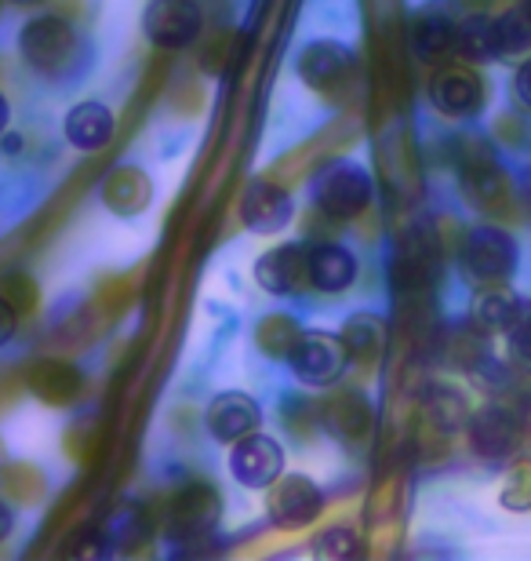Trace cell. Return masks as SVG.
<instances>
[{"label": "cell", "mask_w": 531, "mask_h": 561, "mask_svg": "<svg viewBox=\"0 0 531 561\" xmlns=\"http://www.w3.org/2000/svg\"><path fill=\"white\" fill-rule=\"evenodd\" d=\"M19 55L37 77L62 84L88 70L92 48H88V41L77 33L70 19L59 15V11H44V15H33L22 22Z\"/></svg>", "instance_id": "cell-1"}, {"label": "cell", "mask_w": 531, "mask_h": 561, "mask_svg": "<svg viewBox=\"0 0 531 561\" xmlns=\"http://www.w3.org/2000/svg\"><path fill=\"white\" fill-rule=\"evenodd\" d=\"M459 266L473 285H499V280H510L521 266V244L499 222H481V227L462 233Z\"/></svg>", "instance_id": "cell-2"}, {"label": "cell", "mask_w": 531, "mask_h": 561, "mask_svg": "<svg viewBox=\"0 0 531 561\" xmlns=\"http://www.w3.org/2000/svg\"><path fill=\"white\" fill-rule=\"evenodd\" d=\"M371 201H376V179L357 161L327 164L313 183V208L332 216L335 222L365 216Z\"/></svg>", "instance_id": "cell-3"}, {"label": "cell", "mask_w": 531, "mask_h": 561, "mask_svg": "<svg viewBox=\"0 0 531 561\" xmlns=\"http://www.w3.org/2000/svg\"><path fill=\"white\" fill-rule=\"evenodd\" d=\"M285 362L291 376H296V383L310 390H327L346 376L349 351L338 332H302Z\"/></svg>", "instance_id": "cell-4"}, {"label": "cell", "mask_w": 531, "mask_h": 561, "mask_svg": "<svg viewBox=\"0 0 531 561\" xmlns=\"http://www.w3.org/2000/svg\"><path fill=\"white\" fill-rule=\"evenodd\" d=\"M299 81L318 95H343L357 77V51L343 41H310L296 59Z\"/></svg>", "instance_id": "cell-5"}, {"label": "cell", "mask_w": 531, "mask_h": 561, "mask_svg": "<svg viewBox=\"0 0 531 561\" xmlns=\"http://www.w3.org/2000/svg\"><path fill=\"white\" fill-rule=\"evenodd\" d=\"M466 442H470V453L484 459V463H506V459H513L521 453L524 420L517 416V409L484 405L477 412H470Z\"/></svg>", "instance_id": "cell-6"}, {"label": "cell", "mask_w": 531, "mask_h": 561, "mask_svg": "<svg viewBox=\"0 0 531 561\" xmlns=\"http://www.w3.org/2000/svg\"><path fill=\"white\" fill-rule=\"evenodd\" d=\"M226 470H230V478L241 489L266 492L280 474H285V445H280L274 434L252 431V434H244L241 442L230 445Z\"/></svg>", "instance_id": "cell-7"}, {"label": "cell", "mask_w": 531, "mask_h": 561, "mask_svg": "<svg viewBox=\"0 0 531 561\" xmlns=\"http://www.w3.org/2000/svg\"><path fill=\"white\" fill-rule=\"evenodd\" d=\"M429 103L440 117L448 121H473L481 117L484 103H488V84L477 66L459 62V66H440L429 81Z\"/></svg>", "instance_id": "cell-8"}, {"label": "cell", "mask_w": 531, "mask_h": 561, "mask_svg": "<svg viewBox=\"0 0 531 561\" xmlns=\"http://www.w3.org/2000/svg\"><path fill=\"white\" fill-rule=\"evenodd\" d=\"M205 33V11L197 0H150L142 11V37L153 48L183 51Z\"/></svg>", "instance_id": "cell-9"}, {"label": "cell", "mask_w": 531, "mask_h": 561, "mask_svg": "<svg viewBox=\"0 0 531 561\" xmlns=\"http://www.w3.org/2000/svg\"><path fill=\"white\" fill-rule=\"evenodd\" d=\"M459 172H462V190L473 208H481L484 216H499V211L513 208V183L503 172L499 161L492 157V150L484 142L473 146V153L459 157Z\"/></svg>", "instance_id": "cell-10"}, {"label": "cell", "mask_w": 531, "mask_h": 561, "mask_svg": "<svg viewBox=\"0 0 531 561\" xmlns=\"http://www.w3.org/2000/svg\"><path fill=\"white\" fill-rule=\"evenodd\" d=\"M324 489L307 474H280L266 489V514L277 529H307L321 518Z\"/></svg>", "instance_id": "cell-11"}, {"label": "cell", "mask_w": 531, "mask_h": 561, "mask_svg": "<svg viewBox=\"0 0 531 561\" xmlns=\"http://www.w3.org/2000/svg\"><path fill=\"white\" fill-rule=\"evenodd\" d=\"M296 219V197L280 183L269 179H252L241 197V222L244 230L258 233V238H274Z\"/></svg>", "instance_id": "cell-12"}, {"label": "cell", "mask_w": 531, "mask_h": 561, "mask_svg": "<svg viewBox=\"0 0 531 561\" xmlns=\"http://www.w3.org/2000/svg\"><path fill=\"white\" fill-rule=\"evenodd\" d=\"M222 514V500L215 485L208 481H194V485L178 489V496L172 503V518H168V533L175 540H200V536H211L215 525H219Z\"/></svg>", "instance_id": "cell-13"}, {"label": "cell", "mask_w": 531, "mask_h": 561, "mask_svg": "<svg viewBox=\"0 0 531 561\" xmlns=\"http://www.w3.org/2000/svg\"><path fill=\"white\" fill-rule=\"evenodd\" d=\"M307 274L310 288H318L321 296H343L357 285L360 277V260L354 249L338 241H313L307 244Z\"/></svg>", "instance_id": "cell-14"}, {"label": "cell", "mask_w": 531, "mask_h": 561, "mask_svg": "<svg viewBox=\"0 0 531 561\" xmlns=\"http://www.w3.org/2000/svg\"><path fill=\"white\" fill-rule=\"evenodd\" d=\"M205 426L219 445H233L244 434L263 426V405L252 394H244V390H222V394L208 401Z\"/></svg>", "instance_id": "cell-15"}, {"label": "cell", "mask_w": 531, "mask_h": 561, "mask_svg": "<svg viewBox=\"0 0 531 561\" xmlns=\"http://www.w3.org/2000/svg\"><path fill=\"white\" fill-rule=\"evenodd\" d=\"M255 285L269 296H296L302 285H310L307 274V241L274 244L255 260Z\"/></svg>", "instance_id": "cell-16"}, {"label": "cell", "mask_w": 531, "mask_h": 561, "mask_svg": "<svg viewBox=\"0 0 531 561\" xmlns=\"http://www.w3.org/2000/svg\"><path fill=\"white\" fill-rule=\"evenodd\" d=\"M321 426L332 437H338V442L357 445V442H365L371 434V426H376V405H371V398L357 387L335 390L321 405Z\"/></svg>", "instance_id": "cell-17"}, {"label": "cell", "mask_w": 531, "mask_h": 561, "mask_svg": "<svg viewBox=\"0 0 531 561\" xmlns=\"http://www.w3.org/2000/svg\"><path fill=\"white\" fill-rule=\"evenodd\" d=\"M113 131H117V117H113V110L106 103H99V99H81V103H73L62 117V136L77 153L106 150Z\"/></svg>", "instance_id": "cell-18"}, {"label": "cell", "mask_w": 531, "mask_h": 561, "mask_svg": "<svg viewBox=\"0 0 531 561\" xmlns=\"http://www.w3.org/2000/svg\"><path fill=\"white\" fill-rule=\"evenodd\" d=\"M99 197H103V205L113 211V216L135 219V216H142V211L153 205V179L139 164H117L103 179Z\"/></svg>", "instance_id": "cell-19"}, {"label": "cell", "mask_w": 531, "mask_h": 561, "mask_svg": "<svg viewBox=\"0 0 531 561\" xmlns=\"http://www.w3.org/2000/svg\"><path fill=\"white\" fill-rule=\"evenodd\" d=\"M84 383L88 379L81 368L73 362H62V357H48V362H37L30 368V390L51 409L73 405L84 394Z\"/></svg>", "instance_id": "cell-20"}, {"label": "cell", "mask_w": 531, "mask_h": 561, "mask_svg": "<svg viewBox=\"0 0 531 561\" xmlns=\"http://www.w3.org/2000/svg\"><path fill=\"white\" fill-rule=\"evenodd\" d=\"M455 41H459V22L445 8L429 4L415 15L412 48L423 62H445L448 55H455Z\"/></svg>", "instance_id": "cell-21"}, {"label": "cell", "mask_w": 531, "mask_h": 561, "mask_svg": "<svg viewBox=\"0 0 531 561\" xmlns=\"http://www.w3.org/2000/svg\"><path fill=\"white\" fill-rule=\"evenodd\" d=\"M338 335H343V343L349 351V362L371 365L386 351V318H379V313H371V310L349 313Z\"/></svg>", "instance_id": "cell-22"}, {"label": "cell", "mask_w": 531, "mask_h": 561, "mask_svg": "<svg viewBox=\"0 0 531 561\" xmlns=\"http://www.w3.org/2000/svg\"><path fill=\"white\" fill-rule=\"evenodd\" d=\"M302 332L307 329H302V321L296 313L274 310V313H266V318H258L255 324V351L269 357V362H285Z\"/></svg>", "instance_id": "cell-23"}, {"label": "cell", "mask_w": 531, "mask_h": 561, "mask_svg": "<svg viewBox=\"0 0 531 561\" xmlns=\"http://www.w3.org/2000/svg\"><path fill=\"white\" fill-rule=\"evenodd\" d=\"M423 412H426V420L434 423L440 434L466 431V423H470V401H466V394H462L459 387H448V383L429 387V394L423 398Z\"/></svg>", "instance_id": "cell-24"}, {"label": "cell", "mask_w": 531, "mask_h": 561, "mask_svg": "<svg viewBox=\"0 0 531 561\" xmlns=\"http://www.w3.org/2000/svg\"><path fill=\"white\" fill-rule=\"evenodd\" d=\"M455 51L466 62L499 59V41H495V15H488V11H470V15L459 22Z\"/></svg>", "instance_id": "cell-25"}, {"label": "cell", "mask_w": 531, "mask_h": 561, "mask_svg": "<svg viewBox=\"0 0 531 561\" xmlns=\"http://www.w3.org/2000/svg\"><path fill=\"white\" fill-rule=\"evenodd\" d=\"M0 492H4L8 503H19V507H37V503L48 496V478H44L41 467L15 459V463L0 467Z\"/></svg>", "instance_id": "cell-26"}, {"label": "cell", "mask_w": 531, "mask_h": 561, "mask_svg": "<svg viewBox=\"0 0 531 561\" xmlns=\"http://www.w3.org/2000/svg\"><path fill=\"white\" fill-rule=\"evenodd\" d=\"M517 307H521V296L499 280V285H481V296H477V324L484 332H506L513 321Z\"/></svg>", "instance_id": "cell-27"}, {"label": "cell", "mask_w": 531, "mask_h": 561, "mask_svg": "<svg viewBox=\"0 0 531 561\" xmlns=\"http://www.w3.org/2000/svg\"><path fill=\"white\" fill-rule=\"evenodd\" d=\"M495 41L503 55H528L531 51V4L506 8L495 15Z\"/></svg>", "instance_id": "cell-28"}, {"label": "cell", "mask_w": 531, "mask_h": 561, "mask_svg": "<svg viewBox=\"0 0 531 561\" xmlns=\"http://www.w3.org/2000/svg\"><path fill=\"white\" fill-rule=\"evenodd\" d=\"M506 340V351H510L513 365L524 368V373L531 376V299L521 296V307H517L510 329L503 332Z\"/></svg>", "instance_id": "cell-29"}, {"label": "cell", "mask_w": 531, "mask_h": 561, "mask_svg": "<svg viewBox=\"0 0 531 561\" xmlns=\"http://www.w3.org/2000/svg\"><path fill=\"white\" fill-rule=\"evenodd\" d=\"M313 551L327 561H354V558L365 554V543H360L357 529H349V525H335V529H324L318 536Z\"/></svg>", "instance_id": "cell-30"}, {"label": "cell", "mask_w": 531, "mask_h": 561, "mask_svg": "<svg viewBox=\"0 0 531 561\" xmlns=\"http://www.w3.org/2000/svg\"><path fill=\"white\" fill-rule=\"evenodd\" d=\"M499 503L513 514L531 511V459H517V463L506 470V481L499 489Z\"/></svg>", "instance_id": "cell-31"}, {"label": "cell", "mask_w": 531, "mask_h": 561, "mask_svg": "<svg viewBox=\"0 0 531 561\" xmlns=\"http://www.w3.org/2000/svg\"><path fill=\"white\" fill-rule=\"evenodd\" d=\"M492 136L499 146H506V150H528L531 146V125L524 114H513V110H506V114L495 117L492 125Z\"/></svg>", "instance_id": "cell-32"}, {"label": "cell", "mask_w": 531, "mask_h": 561, "mask_svg": "<svg viewBox=\"0 0 531 561\" xmlns=\"http://www.w3.org/2000/svg\"><path fill=\"white\" fill-rule=\"evenodd\" d=\"M0 296H4L19 313H30L37 307V285H33V277H26V274H8L0 280Z\"/></svg>", "instance_id": "cell-33"}, {"label": "cell", "mask_w": 531, "mask_h": 561, "mask_svg": "<svg viewBox=\"0 0 531 561\" xmlns=\"http://www.w3.org/2000/svg\"><path fill=\"white\" fill-rule=\"evenodd\" d=\"M15 335H19V310L11 307L4 296H0V351H4Z\"/></svg>", "instance_id": "cell-34"}, {"label": "cell", "mask_w": 531, "mask_h": 561, "mask_svg": "<svg viewBox=\"0 0 531 561\" xmlns=\"http://www.w3.org/2000/svg\"><path fill=\"white\" fill-rule=\"evenodd\" d=\"M513 95H517V103L531 114V55L513 70Z\"/></svg>", "instance_id": "cell-35"}, {"label": "cell", "mask_w": 531, "mask_h": 561, "mask_svg": "<svg viewBox=\"0 0 531 561\" xmlns=\"http://www.w3.org/2000/svg\"><path fill=\"white\" fill-rule=\"evenodd\" d=\"M11 533H15V511H11V503L0 496V543H8Z\"/></svg>", "instance_id": "cell-36"}, {"label": "cell", "mask_w": 531, "mask_h": 561, "mask_svg": "<svg viewBox=\"0 0 531 561\" xmlns=\"http://www.w3.org/2000/svg\"><path fill=\"white\" fill-rule=\"evenodd\" d=\"M11 128V103L4 99V92H0V136Z\"/></svg>", "instance_id": "cell-37"}, {"label": "cell", "mask_w": 531, "mask_h": 561, "mask_svg": "<svg viewBox=\"0 0 531 561\" xmlns=\"http://www.w3.org/2000/svg\"><path fill=\"white\" fill-rule=\"evenodd\" d=\"M8 4H15V8H41L44 0H8Z\"/></svg>", "instance_id": "cell-38"}]
</instances>
